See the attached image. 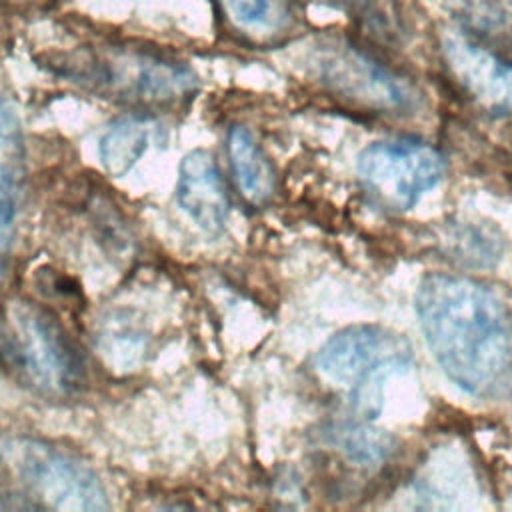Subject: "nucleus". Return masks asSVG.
I'll list each match as a JSON object with an SVG mask.
<instances>
[{
	"instance_id": "nucleus-1",
	"label": "nucleus",
	"mask_w": 512,
	"mask_h": 512,
	"mask_svg": "<svg viewBox=\"0 0 512 512\" xmlns=\"http://www.w3.org/2000/svg\"><path fill=\"white\" fill-rule=\"evenodd\" d=\"M416 312L428 348L462 390L492 392L512 364V318L484 284L452 274L420 282Z\"/></svg>"
},
{
	"instance_id": "nucleus-8",
	"label": "nucleus",
	"mask_w": 512,
	"mask_h": 512,
	"mask_svg": "<svg viewBox=\"0 0 512 512\" xmlns=\"http://www.w3.org/2000/svg\"><path fill=\"white\" fill-rule=\"evenodd\" d=\"M176 198L200 230L218 234L224 228L228 196L218 166L206 150H192L182 158Z\"/></svg>"
},
{
	"instance_id": "nucleus-7",
	"label": "nucleus",
	"mask_w": 512,
	"mask_h": 512,
	"mask_svg": "<svg viewBox=\"0 0 512 512\" xmlns=\"http://www.w3.org/2000/svg\"><path fill=\"white\" fill-rule=\"evenodd\" d=\"M444 54L452 76L472 98L512 112V62L462 38H448Z\"/></svg>"
},
{
	"instance_id": "nucleus-11",
	"label": "nucleus",
	"mask_w": 512,
	"mask_h": 512,
	"mask_svg": "<svg viewBox=\"0 0 512 512\" xmlns=\"http://www.w3.org/2000/svg\"><path fill=\"white\" fill-rule=\"evenodd\" d=\"M152 142V124L142 120H120L100 140V158L104 168L122 176L128 172Z\"/></svg>"
},
{
	"instance_id": "nucleus-2",
	"label": "nucleus",
	"mask_w": 512,
	"mask_h": 512,
	"mask_svg": "<svg viewBox=\"0 0 512 512\" xmlns=\"http://www.w3.org/2000/svg\"><path fill=\"white\" fill-rule=\"evenodd\" d=\"M0 354L28 386L48 396L74 392L82 360L60 322L28 300L0 306Z\"/></svg>"
},
{
	"instance_id": "nucleus-13",
	"label": "nucleus",
	"mask_w": 512,
	"mask_h": 512,
	"mask_svg": "<svg viewBox=\"0 0 512 512\" xmlns=\"http://www.w3.org/2000/svg\"><path fill=\"white\" fill-rule=\"evenodd\" d=\"M228 12L238 24L256 26L268 16V0H224Z\"/></svg>"
},
{
	"instance_id": "nucleus-4",
	"label": "nucleus",
	"mask_w": 512,
	"mask_h": 512,
	"mask_svg": "<svg viewBox=\"0 0 512 512\" xmlns=\"http://www.w3.org/2000/svg\"><path fill=\"white\" fill-rule=\"evenodd\" d=\"M358 176L376 204L408 210L442 180L444 158L420 140H380L360 152Z\"/></svg>"
},
{
	"instance_id": "nucleus-9",
	"label": "nucleus",
	"mask_w": 512,
	"mask_h": 512,
	"mask_svg": "<svg viewBox=\"0 0 512 512\" xmlns=\"http://www.w3.org/2000/svg\"><path fill=\"white\" fill-rule=\"evenodd\" d=\"M232 170L242 196L252 204H262L274 190V174L248 128L236 126L228 138Z\"/></svg>"
},
{
	"instance_id": "nucleus-3",
	"label": "nucleus",
	"mask_w": 512,
	"mask_h": 512,
	"mask_svg": "<svg viewBox=\"0 0 512 512\" xmlns=\"http://www.w3.org/2000/svg\"><path fill=\"white\" fill-rule=\"evenodd\" d=\"M410 360L412 348L402 334L362 324L332 336L316 356V370L330 384L348 390L362 412L374 414L380 408V384Z\"/></svg>"
},
{
	"instance_id": "nucleus-12",
	"label": "nucleus",
	"mask_w": 512,
	"mask_h": 512,
	"mask_svg": "<svg viewBox=\"0 0 512 512\" xmlns=\"http://www.w3.org/2000/svg\"><path fill=\"white\" fill-rule=\"evenodd\" d=\"M340 446L358 462H378L392 450V438L366 426H348L340 432Z\"/></svg>"
},
{
	"instance_id": "nucleus-10",
	"label": "nucleus",
	"mask_w": 512,
	"mask_h": 512,
	"mask_svg": "<svg viewBox=\"0 0 512 512\" xmlns=\"http://www.w3.org/2000/svg\"><path fill=\"white\" fill-rule=\"evenodd\" d=\"M22 184V146L14 116L0 108V240L12 230Z\"/></svg>"
},
{
	"instance_id": "nucleus-5",
	"label": "nucleus",
	"mask_w": 512,
	"mask_h": 512,
	"mask_svg": "<svg viewBox=\"0 0 512 512\" xmlns=\"http://www.w3.org/2000/svg\"><path fill=\"white\" fill-rule=\"evenodd\" d=\"M8 466L44 502L58 510H104L98 476L70 454L38 440L18 438L2 446Z\"/></svg>"
},
{
	"instance_id": "nucleus-6",
	"label": "nucleus",
	"mask_w": 512,
	"mask_h": 512,
	"mask_svg": "<svg viewBox=\"0 0 512 512\" xmlns=\"http://www.w3.org/2000/svg\"><path fill=\"white\" fill-rule=\"evenodd\" d=\"M78 78L124 100L174 102L196 88V76L180 62L146 54H114L82 64Z\"/></svg>"
}]
</instances>
